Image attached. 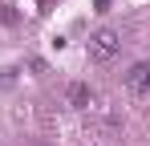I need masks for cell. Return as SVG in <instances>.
<instances>
[{
	"instance_id": "6da1fadb",
	"label": "cell",
	"mask_w": 150,
	"mask_h": 146,
	"mask_svg": "<svg viewBox=\"0 0 150 146\" xmlns=\"http://www.w3.org/2000/svg\"><path fill=\"white\" fill-rule=\"evenodd\" d=\"M118 49H122V37H118L114 28H101V33L89 37V57H93V61H110Z\"/></svg>"
},
{
	"instance_id": "7a4b0ae2",
	"label": "cell",
	"mask_w": 150,
	"mask_h": 146,
	"mask_svg": "<svg viewBox=\"0 0 150 146\" xmlns=\"http://www.w3.org/2000/svg\"><path fill=\"white\" fill-rule=\"evenodd\" d=\"M126 89L134 97H142V94H150V61H138L134 69L126 73Z\"/></svg>"
},
{
	"instance_id": "3957f363",
	"label": "cell",
	"mask_w": 150,
	"mask_h": 146,
	"mask_svg": "<svg viewBox=\"0 0 150 146\" xmlns=\"http://www.w3.org/2000/svg\"><path fill=\"white\" fill-rule=\"evenodd\" d=\"M89 101H93V94H89V85H81V81H73V85H69V106H73V110H85Z\"/></svg>"
}]
</instances>
